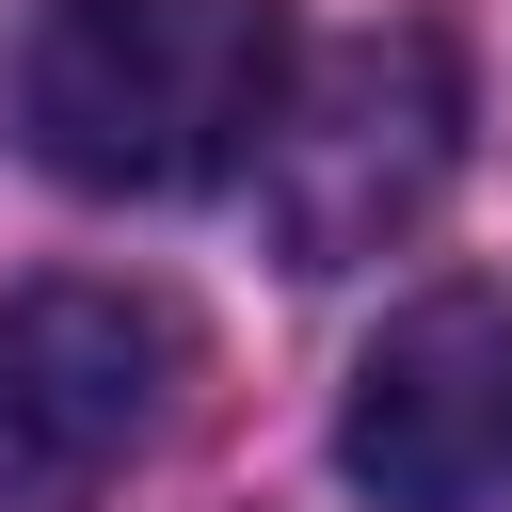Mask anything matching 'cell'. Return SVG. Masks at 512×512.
Instances as JSON below:
<instances>
[{"label": "cell", "instance_id": "obj_1", "mask_svg": "<svg viewBox=\"0 0 512 512\" xmlns=\"http://www.w3.org/2000/svg\"><path fill=\"white\" fill-rule=\"evenodd\" d=\"M288 80V0H16L0 48V112L64 192H208L272 144Z\"/></svg>", "mask_w": 512, "mask_h": 512}, {"label": "cell", "instance_id": "obj_3", "mask_svg": "<svg viewBox=\"0 0 512 512\" xmlns=\"http://www.w3.org/2000/svg\"><path fill=\"white\" fill-rule=\"evenodd\" d=\"M192 384V336L176 304L144 288H96V272H48L0 304V512H96L160 416Z\"/></svg>", "mask_w": 512, "mask_h": 512}, {"label": "cell", "instance_id": "obj_2", "mask_svg": "<svg viewBox=\"0 0 512 512\" xmlns=\"http://www.w3.org/2000/svg\"><path fill=\"white\" fill-rule=\"evenodd\" d=\"M448 160H464V48L432 16H384L288 80V112L256 144V224L288 272H352L432 224Z\"/></svg>", "mask_w": 512, "mask_h": 512}, {"label": "cell", "instance_id": "obj_4", "mask_svg": "<svg viewBox=\"0 0 512 512\" xmlns=\"http://www.w3.org/2000/svg\"><path fill=\"white\" fill-rule=\"evenodd\" d=\"M336 464L384 512H496L512 496V304L496 288H416L352 352Z\"/></svg>", "mask_w": 512, "mask_h": 512}]
</instances>
